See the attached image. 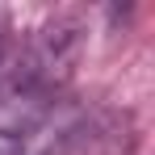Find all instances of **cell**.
Wrapping results in <instances>:
<instances>
[{
    "label": "cell",
    "instance_id": "1",
    "mask_svg": "<svg viewBox=\"0 0 155 155\" xmlns=\"http://www.w3.org/2000/svg\"><path fill=\"white\" fill-rule=\"evenodd\" d=\"M0 155H21V134L0 130Z\"/></svg>",
    "mask_w": 155,
    "mask_h": 155
}]
</instances>
